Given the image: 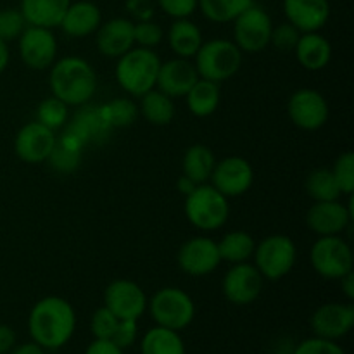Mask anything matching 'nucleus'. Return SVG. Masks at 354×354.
I'll list each match as a JSON object with an SVG mask.
<instances>
[{
	"mask_svg": "<svg viewBox=\"0 0 354 354\" xmlns=\"http://www.w3.org/2000/svg\"><path fill=\"white\" fill-rule=\"evenodd\" d=\"M76 330V313L69 301L47 296L37 301L28 317L31 341L45 351H57L73 339Z\"/></svg>",
	"mask_w": 354,
	"mask_h": 354,
	"instance_id": "obj_1",
	"label": "nucleus"
},
{
	"mask_svg": "<svg viewBox=\"0 0 354 354\" xmlns=\"http://www.w3.org/2000/svg\"><path fill=\"white\" fill-rule=\"evenodd\" d=\"M50 92L68 107H82L92 100L97 90V75L88 61L76 55L59 59L50 66Z\"/></svg>",
	"mask_w": 354,
	"mask_h": 354,
	"instance_id": "obj_2",
	"label": "nucleus"
},
{
	"mask_svg": "<svg viewBox=\"0 0 354 354\" xmlns=\"http://www.w3.org/2000/svg\"><path fill=\"white\" fill-rule=\"evenodd\" d=\"M161 59L152 48L133 47L118 57L114 76L121 88L133 97H142L156 88Z\"/></svg>",
	"mask_w": 354,
	"mask_h": 354,
	"instance_id": "obj_3",
	"label": "nucleus"
},
{
	"mask_svg": "<svg viewBox=\"0 0 354 354\" xmlns=\"http://www.w3.org/2000/svg\"><path fill=\"white\" fill-rule=\"evenodd\" d=\"M242 54L244 52L234 41L227 38H213L203 41L194 55V66L199 73V78L221 83L237 75L242 66Z\"/></svg>",
	"mask_w": 354,
	"mask_h": 354,
	"instance_id": "obj_4",
	"label": "nucleus"
},
{
	"mask_svg": "<svg viewBox=\"0 0 354 354\" xmlns=\"http://www.w3.org/2000/svg\"><path fill=\"white\" fill-rule=\"evenodd\" d=\"M185 216L190 225L203 232H214L227 223L230 204L211 183H201L185 196Z\"/></svg>",
	"mask_w": 354,
	"mask_h": 354,
	"instance_id": "obj_5",
	"label": "nucleus"
},
{
	"mask_svg": "<svg viewBox=\"0 0 354 354\" xmlns=\"http://www.w3.org/2000/svg\"><path fill=\"white\" fill-rule=\"evenodd\" d=\"M149 313L156 325L171 330H183L196 318V304L192 297L178 287H162L147 303Z\"/></svg>",
	"mask_w": 354,
	"mask_h": 354,
	"instance_id": "obj_6",
	"label": "nucleus"
},
{
	"mask_svg": "<svg viewBox=\"0 0 354 354\" xmlns=\"http://www.w3.org/2000/svg\"><path fill=\"white\" fill-rule=\"evenodd\" d=\"M297 249L296 244L287 235H270L263 239L259 244H256L254 266L259 270L263 279L266 280H280L292 272L296 265Z\"/></svg>",
	"mask_w": 354,
	"mask_h": 354,
	"instance_id": "obj_7",
	"label": "nucleus"
},
{
	"mask_svg": "<svg viewBox=\"0 0 354 354\" xmlns=\"http://www.w3.org/2000/svg\"><path fill=\"white\" fill-rule=\"evenodd\" d=\"M310 261L315 272L327 280H339L353 272V249L342 235L318 237L311 245Z\"/></svg>",
	"mask_w": 354,
	"mask_h": 354,
	"instance_id": "obj_8",
	"label": "nucleus"
},
{
	"mask_svg": "<svg viewBox=\"0 0 354 354\" xmlns=\"http://www.w3.org/2000/svg\"><path fill=\"white\" fill-rule=\"evenodd\" d=\"M273 23L263 7L252 3L234 19V44L248 54L265 50L272 40Z\"/></svg>",
	"mask_w": 354,
	"mask_h": 354,
	"instance_id": "obj_9",
	"label": "nucleus"
},
{
	"mask_svg": "<svg viewBox=\"0 0 354 354\" xmlns=\"http://www.w3.org/2000/svg\"><path fill=\"white\" fill-rule=\"evenodd\" d=\"M19 57L24 64L35 71L48 69L57 55V38L50 28L30 26L28 24L17 38Z\"/></svg>",
	"mask_w": 354,
	"mask_h": 354,
	"instance_id": "obj_10",
	"label": "nucleus"
},
{
	"mask_svg": "<svg viewBox=\"0 0 354 354\" xmlns=\"http://www.w3.org/2000/svg\"><path fill=\"white\" fill-rule=\"evenodd\" d=\"M265 279L256 268L254 263H237L225 273L221 290L225 299L230 301L235 306H248L258 301L263 292Z\"/></svg>",
	"mask_w": 354,
	"mask_h": 354,
	"instance_id": "obj_11",
	"label": "nucleus"
},
{
	"mask_svg": "<svg viewBox=\"0 0 354 354\" xmlns=\"http://www.w3.org/2000/svg\"><path fill=\"white\" fill-rule=\"evenodd\" d=\"M147 296L137 282L118 279L106 287L104 306L120 320H140L147 310Z\"/></svg>",
	"mask_w": 354,
	"mask_h": 354,
	"instance_id": "obj_12",
	"label": "nucleus"
},
{
	"mask_svg": "<svg viewBox=\"0 0 354 354\" xmlns=\"http://www.w3.org/2000/svg\"><path fill=\"white\" fill-rule=\"evenodd\" d=\"M287 113L297 128L306 131L320 130L328 121V102L318 90L299 88L290 95Z\"/></svg>",
	"mask_w": 354,
	"mask_h": 354,
	"instance_id": "obj_13",
	"label": "nucleus"
},
{
	"mask_svg": "<svg viewBox=\"0 0 354 354\" xmlns=\"http://www.w3.org/2000/svg\"><path fill=\"white\" fill-rule=\"evenodd\" d=\"M306 225L318 237L342 235L353 225V199L349 204H342L341 199L315 203L306 213Z\"/></svg>",
	"mask_w": 354,
	"mask_h": 354,
	"instance_id": "obj_14",
	"label": "nucleus"
},
{
	"mask_svg": "<svg viewBox=\"0 0 354 354\" xmlns=\"http://www.w3.org/2000/svg\"><path fill=\"white\" fill-rule=\"evenodd\" d=\"M209 182L227 199L244 196L254 182V169L248 159L241 156H230L216 161Z\"/></svg>",
	"mask_w": 354,
	"mask_h": 354,
	"instance_id": "obj_15",
	"label": "nucleus"
},
{
	"mask_svg": "<svg viewBox=\"0 0 354 354\" xmlns=\"http://www.w3.org/2000/svg\"><path fill=\"white\" fill-rule=\"evenodd\" d=\"M176 259H178L180 270L190 277L209 275L221 263L218 242L203 235L183 242Z\"/></svg>",
	"mask_w": 354,
	"mask_h": 354,
	"instance_id": "obj_16",
	"label": "nucleus"
},
{
	"mask_svg": "<svg viewBox=\"0 0 354 354\" xmlns=\"http://www.w3.org/2000/svg\"><path fill=\"white\" fill-rule=\"evenodd\" d=\"M55 142H57V137H55L54 130L38 121H30L17 131L16 140H14V151L23 162L40 165V162L47 161L48 156L52 154Z\"/></svg>",
	"mask_w": 354,
	"mask_h": 354,
	"instance_id": "obj_17",
	"label": "nucleus"
},
{
	"mask_svg": "<svg viewBox=\"0 0 354 354\" xmlns=\"http://www.w3.org/2000/svg\"><path fill=\"white\" fill-rule=\"evenodd\" d=\"M311 330L317 337L339 341L354 327V306L351 303H325L311 315Z\"/></svg>",
	"mask_w": 354,
	"mask_h": 354,
	"instance_id": "obj_18",
	"label": "nucleus"
},
{
	"mask_svg": "<svg viewBox=\"0 0 354 354\" xmlns=\"http://www.w3.org/2000/svg\"><path fill=\"white\" fill-rule=\"evenodd\" d=\"M197 80H199V73H197L194 62L190 59L175 57L161 62L158 80H156V88L161 90L171 99H180L189 93Z\"/></svg>",
	"mask_w": 354,
	"mask_h": 354,
	"instance_id": "obj_19",
	"label": "nucleus"
},
{
	"mask_svg": "<svg viewBox=\"0 0 354 354\" xmlns=\"http://www.w3.org/2000/svg\"><path fill=\"white\" fill-rule=\"evenodd\" d=\"M97 50L106 57L118 59L135 47V23L128 17H113L95 31Z\"/></svg>",
	"mask_w": 354,
	"mask_h": 354,
	"instance_id": "obj_20",
	"label": "nucleus"
},
{
	"mask_svg": "<svg viewBox=\"0 0 354 354\" xmlns=\"http://www.w3.org/2000/svg\"><path fill=\"white\" fill-rule=\"evenodd\" d=\"M283 14L287 23L301 33L320 31L330 17L328 0H283Z\"/></svg>",
	"mask_w": 354,
	"mask_h": 354,
	"instance_id": "obj_21",
	"label": "nucleus"
},
{
	"mask_svg": "<svg viewBox=\"0 0 354 354\" xmlns=\"http://www.w3.org/2000/svg\"><path fill=\"white\" fill-rule=\"evenodd\" d=\"M100 24H102V12L99 6L90 0H78L69 3L59 26L68 37L85 38L95 33Z\"/></svg>",
	"mask_w": 354,
	"mask_h": 354,
	"instance_id": "obj_22",
	"label": "nucleus"
},
{
	"mask_svg": "<svg viewBox=\"0 0 354 354\" xmlns=\"http://www.w3.org/2000/svg\"><path fill=\"white\" fill-rule=\"evenodd\" d=\"M294 52H296V59L299 61V64L308 71H322L327 68L332 59L330 41L318 31L301 33Z\"/></svg>",
	"mask_w": 354,
	"mask_h": 354,
	"instance_id": "obj_23",
	"label": "nucleus"
},
{
	"mask_svg": "<svg viewBox=\"0 0 354 354\" xmlns=\"http://www.w3.org/2000/svg\"><path fill=\"white\" fill-rule=\"evenodd\" d=\"M71 0H21V14L30 26L57 28Z\"/></svg>",
	"mask_w": 354,
	"mask_h": 354,
	"instance_id": "obj_24",
	"label": "nucleus"
},
{
	"mask_svg": "<svg viewBox=\"0 0 354 354\" xmlns=\"http://www.w3.org/2000/svg\"><path fill=\"white\" fill-rule=\"evenodd\" d=\"M168 45L176 57L194 59L199 47L203 45V31L196 23L183 17V19H173L168 30Z\"/></svg>",
	"mask_w": 354,
	"mask_h": 354,
	"instance_id": "obj_25",
	"label": "nucleus"
},
{
	"mask_svg": "<svg viewBox=\"0 0 354 354\" xmlns=\"http://www.w3.org/2000/svg\"><path fill=\"white\" fill-rule=\"evenodd\" d=\"M109 130L111 127L104 116L102 107H83L66 128V131L78 138L83 145L86 142L102 140Z\"/></svg>",
	"mask_w": 354,
	"mask_h": 354,
	"instance_id": "obj_26",
	"label": "nucleus"
},
{
	"mask_svg": "<svg viewBox=\"0 0 354 354\" xmlns=\"http://www.w3.org/2000/svg\"><path fill=\"white\" fill-rule=\"evenodd\" d=\"M214 165H216V158H214L213 151L207 145L196 144L190 145L183 154L182 169L187 178L201 185V183L209 182Z\"/></svg>",
	"mask_w": 354,
	"mask_h": 354,
	"instance_id": "obj_27",
	"label": "nucleus"
},
{
	"mask_svg": "<svg viewBox=\"0 0 354 354\" xmlns=\"http://www.w3.org/2000/svg\"><path fill=\"white\" fill-rule=\"evenodd\" d=\"M187 107L197 118H207L220 106V83L199 78L185 95Z\"/></svg>",
	"mask_w": 354,
	"mask_h": 354,
	"instance_id": "obj_28",
	"label": "nucleus"
},
{
	"mask_svg": "<svg viewBox=\"0 0 354 354\" xmlns=\"http://www.w3.org/2000/svg\"><path fill=\"white\" fill-rule=\"evenodd\" d=\"M140 354H187V349L180 332L156 325L142 337Z\"/></svg>",
	"mask_w": 354,
	"mask_h": 354,
	"instance_id": "obj_29",
	"label": "nucleus"
},
{
	"mask_svg": "<svg viewBox=\"0 0 354 354\" xmlns=\"http://www.w3.org/2000/svg\"><path fill=\"white\" fill-rule=\"evenodd\" d=\"M138 113H140L142 116H144V120H147L151 124H156V127H166V124H169L173 121L176 109L171 97L162 93L161 90L152 88L140 97Z\"/></svg>",
	"mask_w": 354,
	"mask_h": 354,
	"instance_id": "obj_30",
	"label": "nucleus"
},
{
	"mask_svg": "<svg viewBox=\"0 0 354 354\" xmlns=\"http://www.w3.org/2000/svg\"><path fill=\"white\" fill-rule=\"evenodd\" d=\"M256 249V241L251 234L244 230L228 232L218 242V252H220L221 261H227L230 265L245 263L252 259Z\"/></svg>",
	"mask_w": 354,
	"mask_h": 354,
	"instance_id": "obj_31",
	"label": "nucleus"
},
{
	"mask_svg": "<svg viewBox=\"0 0 354 354\" xmlns=\"http://www.w3.org/2000/svg\"><path fill=\"white\" fill-rule=\"evenodd\" d=\"M82 142L66 131L64 137L55 142L54 151L47 159L48 165L61 173L75 171L80 166V161H82Z\"/></svg>",
	"mask_w": 354,
	"mask_h": 354,
	"instance_id": "obj_32",
	"label": "nucleus"
},
{
	"mask_svg": "<svg viewBox=\"0 0 354 354\" xmlns=\"http://www.w3.org/2000/svg\"><path fill=\"white\" fill-rule=\"evenodd\" d=\"M252 3L254 0H197V9H201L211 23L225 24L234 23L235 17L241 16Z\"/></svg>",
	"mask_w": 354,
	"mask_h": 354,
	"instance_id": "obj_33",
	"label": "nucleus"
},
{
	"mask_svg": "<svg viewBox=\"0 0 354 354\" xmlns=\"http://www.w3.org/2000/svg\"><path fill=\"white\" fill-rule=\"evenodd\" d=\"M306 192L315 203L320 201H337L342 192L334 178V173L328 168H318L311 171L306 178Z\"/></svg>",
	"mask_w": 354,
	"mask_h": 354,
	"instance_id": "obj_34",
	"label": "nucleus"
},
{
	"mask_svg": "<svg viewBox=\"0 0 354 354\" xmlns=\"http://www.w3.org/2000/svg\"><path fill=\"white\" fill-rule=\"evenodd\" d=\"M37 121L50 128V130H57V128L64 127L66 121H68V106L55 99L54 95L48 97V99L41 100L40 106H38Z\"/></svg>",
	"mask_w": 354,
	"mask_h": 354,
	"instance_id": "obj_35",
	"label": "nucleus"
},
{
	"mask_svg": "<svg viewBox=\"0 0 354 354\" xmlns=\"http://www.w3.org/2000/svg\"><path fill=\"white\" fill-rule=\"evenodd\" d=\"M100 107H102V113L111 128L128 127V124H131L137 120L138 107L128 99H116Z\"/></svg>",
	"mask_w": 354,
	"mask_h": 354,
	"instance_id": "obj_36",
	"label": "nucleus"
},
{
	"mask_svg": "<svg viewBox=\"0 0 354 354\" xmlns=\"http://www.w3.org/2000/svg\"><path fill=\"white\" fill-rule=\"evenodd\" d=\"M332 173L341 189L342 196H353L354 192V154L351 151L344 152L335 159Z\"/></svg>",
	"mask_w": 354,
	"mask_h": 354,
	"instance_id": "obj_37",
	"label": "nucleus"
},
{
	"mask_svg": "<svg viewBox=\"0 0 354 354\" xmlns=\"http://www.w3.org/2000/svg\"><path fill=\"white\" fill-rule=\"evenodd\" d=\"M118 324H120V318L114 317L106 306L95 310V313L90 318V332L95 339H107L111 341L116 332Z\"/></svg>",
	"mask_w": 354,
	"mask_h": 354,
	"instance_id": "obj_38",
	"label": "nucleus"
},
{
	"mask_svg": "<svg viewBox=\"0 0 354 354\" xmlns=\"http://www.w3.org/2000/svg\"><path fill=\"white\" fill-rule=\"evenodd\" d=\"M26 26L28 24L19 9L0 10V38L2 40H17Z\"/></svg>",
	"mask_w": 354,
	"mask_h": 354,
	"instance_id": "obj_39",
	"label": "nucleus"
},
{
	"mask_svg": "<svg viewBox=\"0 0 354 354\" xmlns=\"http://www.w3.org/2000/svg\"><path fill=\"white\" fill-rule=\"evenodd\" d=\"M162 37L165 33H162L161 26L152 19H140L138 23H135V44H138V47H158L162 41Z\"/></svg>",
	"mask_w": 354,
	"mask_h": 354,
	"instance_id": "obj_40",
	"label": "nucleus"
},
{
	"mask_svg": "<svg viewBox=\"0 0 354 354\" xmlns=\"http://www.w3.org/2000/svg\"><path fill=\"white\" fill-rule=\"evenodd\" d=\"M292 354H346L337 341H328L313 335L310 339H304L297 346H294Z\"/></svg>",
	"mask_w": 354,
	"mask_h": 354,
	"instance_id": "obj_41",
	"label": "nucleus"
},
{
	"mask_svg": "<svg viewBox=\"0 0 354 354\" xmlns=\"http://www.w3.org/2000/svg\"><path fill=\"white\" fill-rule=\"evenodd\" d=\"M301 37V31L294 28L290 23H282L279 26H273L272 40L270 44L280 52H290L296 48L297 40Z\"/></svg>",
	"mask_w": 354,
	"mask_h": 354,
	"instance_id": "obj_42",
	"label": "nucleus"
},
{
	"mask_svg": "<svg viewBox=\"0 0 354 354\" xmlns=\"http://www.w3.org/2000/svg\"><path fill=\"white\" fill-rule=\"evenodd\" d=\"M166 16L173 19L190 17L197 10V0H156Z\"/></svg>",
	"mask_w": 354,
	"mask_h": 354,
	"instance_id": "obj_43",
	"label": "nucleus"
},
{
	"mask_svg": "<svg viewBox=\"0 0 354 354\" xmlns=\"http://www.w3.org/2000/svg\"><path fill=\"white\" fill-rule=\"evenodd\" d=\"M137 335H138L137 320H120V324H118L116 327V332H114L111 341H113L116 346H120L121 349H127L135 344Z\"/></svg>",
	"mask_w": 354,
	"mask_h": 354,
	"instance_id": "obj_44",
	"label": "nucleus"
},
{
	"mask_svg": "<svg viewBox=\"0 0 354 354\" xmlns=\"http://www.w3.org/2000/svg\"><path fill=\"white\" fill-rule=\"evenodd\" d=\"M85 354H124V349L114 344L113 341L107 339H93L88 346H86Z\"/></svg>",
	"mask_w": 354,
	"mask_h": 354,
	"instance_id": "obj_45",
	"label": "nucleus"
},
{
	"mask_svg": "<svg viewBox=\"0 0 354 354\" xmlns=\"http://www.w3.org/2000/svg\"><path fill=\"white\" fill-rule=\"evenodd\" d=\"M16 344V332L6 324H0V354H7Z\"/></svg>",
	"mask_w": 354,
	"mask_h": 354,
	"instance_id": "obj_46",
	"label": "nucleus"
},
{
	"mask_svg": "<svg viewBox=\"0 0 354 354\" xmlns=\"http://www.w3.org/2000/svg\"><path fill=\"white\" fill-rule=\"evenodd\" d=\"M7 354H45V349L38 346L37 342L31 341L23 342V344H14V348Z\"/></svg>",
	"mask_w": 354,
	"mask_h": 354,
	"instance_id": "obj_47",
	"label": "nucleus"
},
{
	"mask_svg": "<svg viewBox=\"0 0 354 354\" xmlns=\"http://www.w3.org/2000/svg\"><path fill=\"white\" fill-rule=\"evenodd\" d=\"M341 282V289L344 292V296L348 297V301L354 299V272H349L348 275H344L342 279H339Z\"/></svg>",
	"mask_w": 354,
	"mask_h": 354,
	"instance_id": "obj_48",
	"label": "nucleus"
},
{
	"mask_svg": "<svg viewBox=\"0 0 354 354\" xmlns=\"http://www.w3.org/2000/svg\"><path fill=\"white\" fill-rule=\"evenodd\" d=\"M10 61V52L9 47H7V41L0 38V73L6 71V68L9 66Z\"/></svg>",
	"mask_w": 354,
	"mask_h": 354,
	"instance_id": "obj_49",
	"label": "nucleus"
},
{
	"mask_svg": "<svg viewBox=\"0 0 354 354\" xmlns=\"http://www.w3.org/2000/svg\"><path fill=\"white\" fill-rule=\"evenodd\" d=\"M176 187H178V190L183 194V196H189V194L192 192L194 189H196L197 183H194L192 180L187 178L185 175H182V176H180V178H178V182H176Z\"/></svg>",
	"mask_w": 354,
	"mask_h": 354,
	"instance_id": "obj_50",
	"label": "nucleus"
}]
</instances>
